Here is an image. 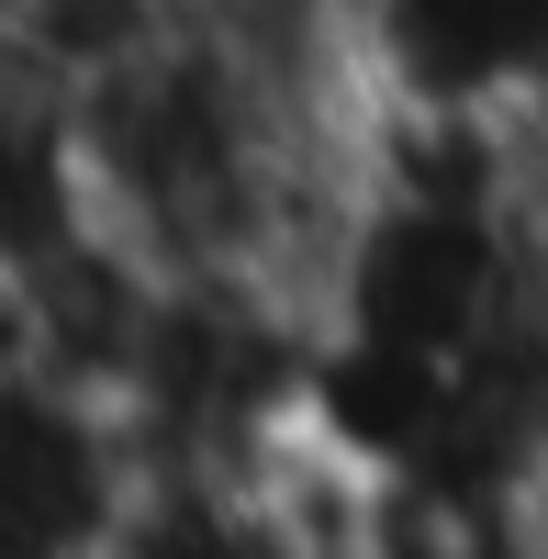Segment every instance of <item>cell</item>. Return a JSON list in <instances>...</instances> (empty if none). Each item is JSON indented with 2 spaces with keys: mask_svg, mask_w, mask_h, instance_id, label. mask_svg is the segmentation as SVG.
I'll use <instances>...</instances> for the list:
<instances>
[{
  "mask_svg": "<svg viewBox=\"0 0 548 559\" xmlns=\"http://www.w3.org/2000/svg\"><path fill=\"white\" fill-rule=\"evenodd\" d=\"M146 459L134 426L34 358H0V559H102Z\"/></svg>",
  "mask_w": 548,
  "mask_h": 559,
  "instance_id": "obj_1",
  "label": "cell"
},
{
  "mask_svg": "<svg viewBox=\"0 0 548 559\" xmlns=\"http://www.w3.org/2000/svg\"><path fill=\"white\" fill-rule=\"evenodd\" d=\"M515 559H548V537H537V548H515Z\"/></svg>",
  "mask_w": 548,
  "mask_h": 559,
  "instance_id": "obj_2",
  "label": "cell"
}]
</instances>
